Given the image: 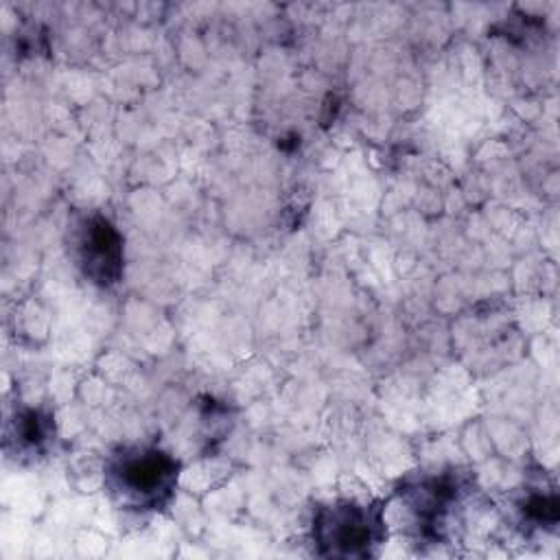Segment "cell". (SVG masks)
I'll list each match as a JSON object with an SVG mask.
<instances>
[{"mask_svg": "<svg viewBox=\"0 0 560 560\" xmlns=\"http://www.w3.org/2000/svg\"><path fill=\"white\" fill-rule=\"evenodd\" d=\"M179 479V462L158 446H122L105 468V486L118 505L155 512L168 505Z\"/></svg>", "mask_w": 560, "mask_h": 560, "instance_id": "1", "label": "cell"}, {"mask_svg": "<svg viewBox=\"0 0 560 560\" xmlns=\"http://www.w3.org/2000/svg\"><path fill=\"white\" fill-rule=\"evenodd\" d=\"M311 538L319 556L368 558L387 538L385 508L381 501H332L313 514Z\"/></svg>", "mask_w": 560, "mask_h": 560, "instance_id": "2", "label": "cell"}, {"mask_svg": "<svg viewBox=\"0 0 560 560\" xmlns=\"http://www.w3.org/2000/svg\"><path fill=\"white\" fill-rule=\"evenodd\" d=\"M74 258L81 273L96 287H114L122 276V236L116 225L94 212L81 219L74 234Z\"/></svg>", "mask_w": 560, "mask_h": 560, "instance_id": "3", "label": "cell"}, {"mask_svg": "<svg viewBox=\"0 0 560 560\" xmlns=\"http://www.w3.org/2000/svg\"><path fill=\"white\" fill-rule=\"evenodd\" d=\"M400 492L413 512L420 534L424 538H438L446 527L451 510L459 501L462 479L453 472H442L438 477H422Z\"/></svg>", "mask_w": 560, "mask_h": 560, "instance_id": "4", "label": "cell"}, {"mask_svg": "<svg viewBox=\"0 0 560 560\" xmlns=\"http://www.w3.org/2000/svg\"><path fill=\"white\" fill-rule=\"evenodd\" d=\"M52 438V418L42 409H22L9 429V440L15 442L18 453H42Z\"/></svg>", "mask_w": 560, "mask_h": 560, "instance_id": "5", "label": "cell"}, {"mask_svg": "<svg viewBox=\"0 0 560 560\" xmlns=\"http://www.w3.org/2000/svg\"><path fill=\"white\" fill-rule=\"evenodd\" d=\"M558 497L553 492H529L521 503L525 521L547 527L558 523Z\"/></svg>", "mask_w": 560, "mask_h": 560, "instance_id": "6", "label": "cell"}]
</instances>
